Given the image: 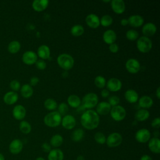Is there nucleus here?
<instances>
[{"instance_id": "nucleus-32", "label": "nucleus", "mask_w": 160, "mask_h": 160, "mask_svg": "<svg viewBox=\"0 0 160 160\" xmlns=\"http://www.w3.org/2000/svg\"><path fill=\"white\" fill-rule=\"evenodd\" d=\"M84 135V131L81 128H78L72 132L71 139L74 142H79L82 139Z\"/></svg>"}, {"instance_id": "nucleus-10", "label": "nucleus", "mask_w": 160, "mask_h": 160, "mask_svg": "<svg viewBox=\"0 0 160 160\" xmlns=\"http://www.w3.org/2000/svg\"><path fill=\"white\" fill-rule=\"evenodd\" d=\"M38 60V56L32 51H27L22 56V61L26 65H32Z\"/></svg>"}, {"instance_id": "nucleus-29", "label": "nucleus", "mask_w": 160, "mask_h": 160, "mask_svg": "<svg viewBox=\"0 0 160 160\" xmlns=\"http://www.w3.org/2000/svg\"><path fill=\"white\" fill-rule=\"evenodd\" d=\"M68 105L72 108H77L79 107L81 103L80 98L76 94H71L68 96L67 99Z\"/></svg>"}, {"instance_id": "nucleus-33", "label": "nucleus", "mask_w": 160, "mask_h": 160, "mask_svg": "<svg viewBox=\"0 0 160 160\" xmlns=\"http://www.w3.org/2000/svg\"><path fill=\"white\" fill-rule=\"evenodd\" d=\"M63 142V138L60 134H55L52 136L50 139V144L54 148L59 147Z\"/></svg>"}, {"instance_id": "nucleus-46", "label": "nucleus", "mask_w": 160, "mask_h": 160, "mask_svg": "<svg viewBox=\"0 0 160 160\" xmlns=\"http://www.w3.org/2000/svg\"><path fill=\"white\" fill-rule=\"evenodd\" d=\"M109 51L112 53H116L119 50V46L116 43H112L111 44H109Z\"/></svg>"}, {"instance_id": "nucleus-5", "label": "nucleus", "mask_w": 160, "mask_h": 160, "mask_svg": "<svg viewBox=\"0 0 160 160\" xmlns=\"http://www.w3.org/2000/svg\"><path fill=\"white\" fill-rule=\"evenodd\" d=\"M98 103V97L96 93L89 92L86 94L82 99V104L84 108L91 109Z\"/></svg>"}, {"instance_id": "nucleus-55", "label": "nucleus", "mask_w": 160, "mask_h": 160, "mask_svg": "<svg viewBox=\"0 0 160 160\" xmlns=\"http://www.w3.org/2000/svg\"><path fill=\"white\" fill-rule=\"evenodd\" d=\"M0 160H5L4 155L0 152Z\"/></svg>"}, {"instance_id": "nucleus-3", "label": "nucleus", "mask_w": 160, "mask_h": 160, "mask_svg": "<svg viewBox=\"0 0 160 160\" xmlns=\"http://www.w3.org/2000/svg\"><path fill=\"white\" fill-rule=\"evenodd\" d=\"M62 120L61 115L58 111L48 113L44 118V123L48 127L55 128L60 125Z\"/></svg>"}, {"instance_id": "nucleus-9", "label": "nucleus", "mask_w": 160, "mask_h": 160, "mask_svg": "<svg viewBox=\"0 0 160 160\" xmlns=\"http://www.w3.org/2000/svg\"><path fill=\"white\" fill-rule=\"evenodd\" d=\"M136 141L141 143H145L149 141L151 139V133L149 131L145 128L139 129L135 134Z\"/></svg>"}, {"instance_id": "nucleus-37", "label": "nucleus", "mask_w": 160, "mask_h": 160, "mask_svg": "<svg viewBox=\"0 0 160 160\" xmlns=\"http://www.w3.org/2000/svg\"><path fill=\"white\" fill-rule=\"evenodd\" d=\"M112 18L110 15L105 14L102 16L100 19V24L103 27H108L112 23Z\"/></svg>"}, {"instance_id": "nucleus-45", "label": "nucleus", "mask_w": 160, "mask_h": 160, "mask_svg": "<svg viewBox=\"0 0 160 160\" xmlns=\"http://www.w3.org/2000/svg\"><path fill=\"white\" fill-rule=\"evenodd\" d=\"M151 126L155 129H159L160 127V118H156L151 122Z\"/></svg>"}, {"instance_id": "nucleus-30", "label": "nucleus", "mask_w": 160, "mask_h": 160, "mask_svg": "<svg viewBox=\"0 0 160 160\" xmlns=\"http://www.w3.org/2000/svg\"><path fill=\"white\" fill-rule=\"evenodd\" d=\"M149 112L145 109H140L135 113V118L138 121H144L149 117Z\"/></svg>"}, {"instance_id": "nucleus-40", "label": "nucleus", "mask_w": 160, "mask_h": 160, "mask_svg": "<svg viewBox=\"0 0 160 160\" xmlns=\"http://www.w3.org/2000/svg\"><path fill=\"white\" fill-rule=\"evenodd\" d=\"M94 138V140L96 141V142H98V144H103L106 142V138L105 135L101 132H97L96 133H95Z\"/></svg>"}, {"instance_id": "nucleus-7", "label": "nucleus", "mask_w": 160, "mask_h": 160, "mask_svg": "<svg viewBox=\"0 0 160 160\" xmlns=\"http://www.w3.org/2000/svg\"><path fill=\"white\" fill-rule=\"evenodd\" d=\"M122 141V136L118 132H112L106 138V142L109 148H116L119 146Z\"/></svg>"}, {"instance_id": "nucleus-16", "label": "nucleus", "mask_w": 160, "mask_h": 160, "mask_svg": "<svg viewBox=\"0 0 160 160\" xmlns=\"http://www.w3.org/2000/svg\"><path fill=\"white\" fill-rule=\"evenodd\" d=\"M86 24L91 28L96 29L98 28L100 25V19L99 17L95 14H88L85 19Z\"/></svg>"}, {"instance_id": "nucleus-14", "label": "nucleus", "mask_w": 160, "mask_h": 160, "mask_svg": "<svg viewBox=\"0 0 160 160\" xmlns=\"http://www.w3.org/2000/svg\"><path fill=\"white\" fill-rule=\"evenodd\" d=\"M23 148L22 142L19 139H13L9 145V150L12 154H18Z\"/></svg>"}, {"instance_id": "nucleus-50", "label": "nucleus", "mask_w": 160, "mask_h": 160, "mask_svg": "<svg viewBox=\"0 0 160 160\" xmlns=\"http://www.w3.org/2000/svg\"><path fill=\"white\" fill-rule=\"evenodd\" d=\"M120 23L122 26H127L128 24H129L128 23V19H126V18H122L121 21H120Z\"/></svg>"}, {"instance_id": "nucleus-51", "label": "nucleus", "mask_w": 160, "mask_h": 160, "mask_svg": "<svg viewBox=\"0 0 160 160\" xmlns=\"http://www.w3.org/2000/svg\"><path fill=\"white\" fill-rule=\"evenodd\" d=\"M140 160H152V158L150 156L147 155V154H144L141 158Z\"/></svg>"}, {"instance_id": "nucleus-57", "label": "nucleus", "mask_w": 160, "mask_h": 160, "mask_svg": "<svg viewBox=\"0 0 160 160\" xmlns=\"http://www.w3.org/2000/svg\"><path fill=\"white\" fill-rule=\"evenodd\" d=\"M104 2H111V1H103Z\"/></svg>"}, {"instance_id": "nucleus-21", "label": "nucleus", "mask_w": 160, "mask_h": 160, "mask_svg": "<svg viewBox=\"0 0 160 160\" xmlns=\"http://www.w3.org/2000/svg\"><path fill=\"white\" fill-rule=\"evenodd\" d=\"M128 20L129 24L134 28L140 27L144 24L143 18L138 14H134L130 16L128 18Z\"/></svg>"}, {"instance_id": "nucleus-36", "label": "nucleus", "mask_w": 160, "mask_h": 160, "mask_svg": "<svg viewBox=\"0 0 160 160\" xmlns=\"http://www.w3.org/2000/svg\"><path fill=\"white\" fill-rule=\"evenodd\" d=\"M19 130L23 134H27L31 131V126L29 122L26 121L22 120L19 123Z\"/></svg>"}, {"instance_id": "nucleus-42", "label": "nucleus", "mask_w": 160, "mask_h": 160, "mask_svg": "<svg viewBox=\"0 0 160 160\" xmlns=\"http://www.w3.org/2000/svg\"><path fill=\"white\" fill-rule=\"evenodd\" d=\"M9 87L12 91L16 92L20 90V88L21 86L20 82L19 81H18L17 79H14L10 82Z\"/></svg>"}, {"instance_id": "nucleus-2", "label": "nucleus", "mask_w": 160, "mask_h": 160, "mask_svg": "<svg viewBox=\"0 0 160 160\" xmlns=\"http://www.w3.org/2000/svg\"><path fill=\"white\" fill-rule=\"evenodd\" d=\"M57 62L60 68L67 71L73 67L74 60L71 55L67 53H62L58 56Z\"/></svg>"}, {"instance_id": "nucleus-20", "label": "nucleus", "mask_w": 160, "mask_h": 160, "mask_svg": "<svg viewBox=\"0 0 160 160\" xmlns=\"http://www.w3.org/2000/svg\"><path fill=\"white\" fill-rule=\"evenodd\" d=\"M117 38L116 34L115 31L112 29H108L104 32L102 35V39L105 43L108 44H111L114 43Z\"/></svg>"}, {"instance_id": "nucleus-56", "label": "nucleus", "mask_w": 160, "mask_h": 160, "mask_svg": "<svg viewBox=\"0 0 160 160\" xmlns=\"http://www.w3.org/2000/svg\"><path fill=\"white\" fill-rule=\"evenodd\" d=\"M35 160H45V159L43 158H42V157H38Z\"/></svg>"}, {"instance_id": "nucleus-52", "label": "nucleus", "mask_w": 160, "mask_h": 160, "mask_svg": "<svg viewBox=\"0 0 160 160\" xmlns=\"http://www.w3.org/2000/svg\"><path fill=\"white\" fill-rule=\"evenodd\" d=\"M156 96L158 99H160V88L158 87L156 91Z\"/></svg>"}, {"instance_id": "nucleus-12", "label": "nucleus", "mask_w": 160, "mask_h": 160, "mask_svg": "<svg viewBox=\"0 0 160 160\" xmlns=\"http://www.w3.org/2000/svg\"><path fill=\"white\" fill-rule=\"evenodd\" d=\"M61 124H62L64 128H65L66 129L70 130L75 127L76 121L73 116L70 114H66L62 118Z\"/></svg>"}, {"instance_id": "nucleus-35", "label": "nucleus", "mask_w": 160, "mask_h": 160, "mask_svg": "<svg viewBox=\"0 0 160 160\" xmlns=\"http://www.w3.org/2000/svg\"><path fill=\"white\" fill-rule=\"evenodd\" d=\"M84 32V28L81 24H75L71 29V34L76 37L82 35Z\"/></svg>"}, {"instance_id": "nucleus-18", "label": "nucleus", "mask_w": 160, "mask_h": 160, "mask_svg": "<svg viewBox=\"0 0 160 160\" xmlns=\"http://www.w3.org/2000/svg\"><path fill=\"white\" fill-rule=\"evenodd\" d=\"M18 98L19 96L16 92L10 91L5 93L3 96V101L8 105H12L18 101Z\"/></svg>"}, {"instance_id": "nucleus-28", "label": "nucleus", "mask_w": 160, "mask_h": 160, "mask_svg": "<svg viewBox=\"0 0 160 160\" xmlns=\"http://www.w3.org/2000/svg\"><path fill=\"white\" fill-rule=\"evenodd\" d=\"M20 92L24 98H29L33 94V89L29 84H24L21 87Z\"/></svg>"}, {"instance_id": "nucleus-1", "label": "nucleus", "mask_w": 160, "mask_h": 160, "mask_svg": "<svg viewBox=\"0 0 160 160\" xmlns=\"http://www.w3.org/2000/svg\"><path fill=\"white\" fill-rule=\"evenodd\" d=\"M81 124L83 128L88 130L96 128L99 124V116L92 109L86 111L82 113L80 118Z\"/></svg>"}, {"instance_id": "nucleus-25", "label": "nucleus", "mask_w": 160, "mask_h": 160, "mask_svg": "<svg viewBox=\"0 0 160 160\" xmlns=\"http://www.w3.org/2000/svg\"><path fill=\"white\" fill-rule=\"evenodd\" d=\"M126 100L129 103H135L139 99V96L137 92L132 89H128L124 93Z\"/></svg>"}, {"instance_id": "nucleus-11", "label": "nucleus", "mask_w": 160, "mask_h": 160, "mask_svg": "<svg viewBox=\"0 0 160 160\" xmlns=\"http://www.w3.org/2000/svg\"><path fill=\"white\" fill-rule=\"evenodd\" d=\"M107 89L111 92H117L119 91L122 88L121 81L115 78H110L106 82Z\"/></svg>"}, {"instance_id": "nucleus-23", "label": "nucleus", "mask_w": 160, "mask_h": 160, "mask_svg": "<svg viewBox=\"0 0 160 160\" xmlns=\"http://www.w3.org/2000/svg\"><path fill=\"white\" fill-rule=\"evenodd\" d=\"M37 56L41 58V59L45 60L48 59L50 57L51 52H50V48L49 46L45 44L41 45L38 48V52H37Z\"/></svg>"}, {"instance_id": "nucleus-54", "label": "nucleus", "mask_w": 160, "mask_h": 160, "mask_svg": "<svg viewBox=\"0 0 160 160\" xmlns=\"http://www.w3.org/2000/svg\"><path fill=\"white\" fill-rule=\"evenodd\" d=\"M68 72H67L66 71H64L62 72V75L63 77H67V76H68Z\"/></svg>"}, {"instance_id": "nucleus-34", "label": "nucleus", "mask_w": 160, "mask_h": 160, "mask_svg": "<svg viewBox=\"0 0 160 160\" xmlns=\"http://www.w3.org/2000/svg\"><path fill=\"white\" fill-rule=\"evenodd\" d=\"M44 106L48 110L53 111L58 108V104L54 99L48 98L44 102Z\"/></svg>"}, {"instance_id": "nucleus-17", "label": "nucleus", "mask_w": 160, "mask_h": 160, "mask_svg": "<svg viewBox=\"0 0 160 160\" xmlns=\"http://www.w3.org/2000/svg\"><path fill=\"white\" fill-rule=\"evenodd\" d=\"M157 31L156 26L152 22H147L143 25L142 28V32L144 36L150 37L153 36Z\"/></svg>"}, {"instance_id": "nucleus-8", "label": "nucleus", "mask_w": 160, "mask_h": 160, "mask_svg": "<svg viewBox=\"0 0 160 160\" xmlns=\"http://www.w3.org/2000/svg\"><path fill=\"white\" fill-rule=\"evenodd\" d=\"M125 66L127 71L131 74H136L141 69L139 62L134 58H130L128 59Z\"/></svg>"}, {"instance_id": "nucleus-48", "label": "nucleus", "mask_w": 160, "mask_h": 160, "mask_svg": "<svg viewBox=\"0 0 160 160\" xmlns=\"http://www.w3.org/2000/svg\"><path fill=\"white\" fill-rule=\"evenodd\" d=\"M42 149L44 152H49L51 150V146L49 144H48V142H44L42 144Z\"/></svg>"}, {"instance_id": "nucleus-24", "label": "nucleus", "mask_w": 160, "mask_h": 160, "mask_svg": "<svg viewBox=\"0 0 160 160\" xmlns=\"http://www.w3.org/2000/svg\"><path fill=\"white\" fill-rule=\"evenodd\" d=\"M48 0H34L32 3V9L36 12H42L48 6Z\"/></svg>"}, {"instance_id": "nucleus-26", "label": "nucleus", "mask_w": 160, "mask_h": 160, "mask_svg": "<svg viewBox=\"0 0 160 160\" xmlns=\"http://www.w3.org/2000/svg\"><path fill=\"white\" fill-rule=\"evenodd\" d=\"M138 103L142 109H148L151 108L153 104V100L148 96H143L138 99Z\"/></svg>"}, {"instance_id": "nucleus-43", "label": "nucleus", "mask_w": 160, "mask_h": 160, "mask_svg": "<svg viewBox=\"0 0 160 160\" xmlns=\"http://www.w3.org/2000/svg\"><path fill=\"white\" fill-rule=\"evenodd\" d=\"M108 102L110 104V106L112 108V107L119 105V104L120 102V99L117 96H111L109 98Z\"/></svg>"}, {"instance_id": "nucleus-27", "label": "nucleus", "mask_w": 160, "mask_h": 160, "mask_svg": "<svg viewBox=\"0 0 160 160\" xmlns=\"http://www.w3.org/2000/svg\"><path fill=\"white\" fill-rule=\"evenodd\" d=\"M64 154L59 149H51L48 156V160H63Z\"/></svg>"}, {"instance_id": "nucleus-53", "label": "nucleus", "mask_w": 160, "mask_h": 160, "mask_svg": "<svg viewBox=\"0 0 160 160\" xmlns=\"http://www.w3.org/2000/svg\"><path fill=\"white\" fill-rule=\"evenodd\" d=\"M76 160H84V156H82V155H79V156L77 157Z\"/></svg>"}, {"instance_id": "nucleus-22", "label": "nucleus", "mask_w": 160, "mask_h": 160, "mask_svg": "<svg viewBox=\"0 0 160 160\" xmlns=\"http://www.w3.org/2000/svg\"><path fill=\"white\" fill-rule=\"evenodd\" d=\"M148 148L149 150L155 154L160 152V140L158 138L154 137L148 141Z\"/></svg>"}, {"instance_id": "nucleus-41", "label": "nucleus", "mask_w": 160, "mask_h": 160, "mask_svg": "<svg viewBox=\"0 0 160 160\" xmlns=\"http://www.w3.org/2000/svg\"><path fill=\"white\" fill-rule=\"evenodd\" d=\"M58 112L62 116V115H66V113L68 111L69 108L68 106L66 103L65 102H61V104H59L58 106Z\"/></svg>"}, {"instance_id": "nucleus-19", "label": "nucleus", "mask_w": 160, "mask_h": 160, "mask_svg": "<svg viewBox=\"0 0 160 160\" xmlns=\"http://www.w3.org/2000/svg\"><path fill=\"white\" fill-rule=\"evenodd\" d=\"M111 106L108 102L102 101L96 105V112L98 115H106L110 112Z\"/></svg>"}, {"instance_id": "nucleus-44", "label": "nucleus", "mask_w": 160, "mask_h": 160, "mask_svg": "<svg viewBox=\"0 0 160 160\" xmlns=\"http://www.w3.org/2000/svg\"><path fill=\"white\" fill-rule=\"evenodd\" d=\"M35 65L36 68L39 70H44L46 68V62L44 60L42 59H39L37 60V61L35 63Z\"/></svg>"}, {"instance_id": "nucleus-6", "label": "nucleus", "mask_w": 160, "mask_h": 160, "mask_svg": "<svg viewBox=\"0 0 160 160\" xmlns=\"http://www.w3.org/2000/svg\"><path fill=\"white\" fill-rule=\"evenodd\" d=\"M110 115L114 121H121L125 118L126 116V111L124 107L118 105L111 108Z\"/></svg>"}, {"instance_id": "nucleus-39", "label": "nucleus", "mask_w": 160, "mask_h": 160, "mask_svg": "<svg viewBox=\"0 0 160 160\" xmlns=\"http://www.w3.org/2000/svg\"><path fill=\"white\" fill-rule=\"evenodd\" d=\"M126 37L128 40L134 41L138 39L139 34H138V31H136L134 29H129L126 32Z\"/></svg>"}, {"instance_id": "nucleus-13", "label": "nucleus", "mask_w": 160, "mask_h": 160, "mask_svg": "<svg viewBox=\"0 0 160 160\" xmlns=\"http://www.w3.org/2000/svg\"><path fill=\"white\" fill-rule=\"evenodd\" d=\"M12 116L16 120L22 121L26 116V110L25 108L21 104L16 105L12 111Z\"/></svg>"}, {"instance_id": "nucleus-49", "label": "nucleus", "mask_w": 160, "mask_h": 160, "mask_svg": "<svg viewBox=\"0 0 160 160\" xmlns=\"http://www.w3.org/2000/svg\"><path fill=\"white\" fill-rule=\"evenodd\" d=\"M101 94L102 98H107L109 95V91L107 89H103L101 92Z\"/></svg>"}, {"instance_id": "nucleus-15", "label": "nucleus", "mask_w": 160, "mask_h": 160, "mask_svg": "<svg viewBox=\"0 0 160 160\" xmlns=\"http://www.w3.org/2000/svg\"><path fill=\"white\" fill-rule=\"evenodd\" d=\"M112 11L118 14H122L126 9L125 2L122 0H112L111 1Z\"/></svg>"}, {"instance_id": "nucleus-31", "label": "nucleus", "mask_w": 160, "mask_h": 160, "mask_svg": "<svg viewBox=\"0 0 160 160\" xmlns=\"http://www.w3.org/2000/svg\"><path fill=\"white\" fill-rule=\"evenodd\" d=\"M21 49V43L16 40L11 41L8 46V51L11 54H16Z\"/></svg>"}, {"instance_id": "nucleus-4", "label": "nucleus", "mask_w": 160, "mask_h": 160, "mask_svg": "<svg viewBox=\"0 0 160 160\" xmlns=\"http://www.w3.org/2000/svg\"><path fill=\"white\" fill-rule=\"evenodd\" d=\"M136 46L139 51L142 53H146L151 51L152 47L151 40L146 36H141L137 40Z\"/></svg>"}, {"instance_id": "nucleus-47", "label": "nucleus", "mask_w": 160, "mask_h": 160, "mask_svg": "<svg viewBox=\"0 0 160 160\" xmlns=\"http://www.w3.org/2000/svg\"><path fill=\"white\" fill-rule=\"evenodd\" d=\"M39 81V79L38 77H36V76H33L32 77L31 79H30V81H29V85L31 86H36L38 82Z\"/></svg>"}, {"instance_id": "nucleus-38", "label": "nucleus", "mask_w": 160, "mask_h": 160, "mask_svg": "<svg viewBox=\"0 0 160 160\" xmlns=\"http://www.w3.org/2000/svg\"><path fill=\"white\" fill-rule=\"evenodd\" d=\"M95 86L98 88H103L106 84V79L102 76H97L94 81Z\"/></svg>"}]
</instances>
